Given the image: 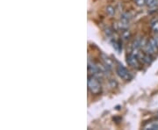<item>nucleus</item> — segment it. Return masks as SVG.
<instances>
[{
    "label": "nucleus",
    "instance_id": "obj_1",
    "mask_svg": "<svg viewBox=\"0 0 158 130\" xmlns=\"http://www.w3.org/2000/svg\"><path fill=\"white\" fill-rule=\"evenodd\" d=\"M88 88L92 94L98 95L101 92L102 87L100 83L95 76H89L88 77Z\"/></svg>",
    "mask_w": 158,
    "mask_h": 130
},
{
    "label": "nucleus",
    "instance_id": "obj_2",
    "mask_svg": "<svg viewBox=\"0 0 158 130\" xmlns=\"http://www.w3.org/2000/svg\"><path fill=\"white\" fill-rule=\"evenodd\" d=\"M116 72L118 74V77L122 79L130 80L132 78V76L129 71L121 64H118V66L116 67Z\"/></svg>",
    "mask_w": 158,
    "mask_h": 130
},
{
    "label": "nucleus",
    "instance_id": "obj_3",
    "mask_svg": "<svg viewBox=\"0 0 158 130\" xmlns=\"http://www.w3.org/2000/svg\"><path fill=\"white\" fill-rule=\"evenodd\" d=\"M144 48H145V52L148 54H150V55L156 54L158 51V46L156 39L153 38L150 40H148Z\"/></svg>",
    "mask_w": 158,
    "mask_h": 130
},
{
    "label": "nucleus",
    "instance_id": "obj_4",
    "mask_svg": "<svg viewBox=\"0 0 158 130\" xmlns=\"http://www.w3.org/2000/svg\"><path fill=\"white\" fill-rule=\"evenodd\" d=\"M127 63L129 64L130 66L134 67V68L138 69L139 66H140V60L138 59V57L135 56V55H132L130 54L129 56L127 58Z\"/></svg>",
    "mask_w": 158,
    "mask_h": 130
},
{
    "label": "nucleus",
    "instance_id": "obj_5",
    "mask_svg": "<svg viewBox=\"0 0 158 130\" xmlns=\"http://www.w3.org/2000/svg\"><path fill=\"white\" fill-rule=\"evenodd\" d=\"M150 27L154 33L158 34V19H154L152 22L150 23Z\"/></svg>",
    "mask_w": 158,
    "mask_h": 130
},
{
    "label": "nucleus",
    "instance_id": "obj_6",
    "mask_svg": "<svg viewBox=\"0 0 158 130\" xmlns=\"http://www.w3.org/2000/svg\"><path fill=\"white\" fill-rule=\"evenodd\" d=\"M130 19H131V15H130L129 12H124V13H122V15H121V18H120V20H122V21H124V22L127 23H129Z\"/></svg>",
    "mask_w": 158,
    "mask_h": 130
},
{
    "label": "nucleus",
    "instance_id": "obj_7",
    "mask_svg": "<svg viewBox=\"0 0 158 130\" xmlns=\"http://www.w3.org/2000/svg\"><path fill=\"white\" fill-rule=\"evenodd\" d=\"M106 12L107 13V15H109V16H113L115 14V8L112 6H108L106 8Z\"/></svg>",
    "mask_w": 158,
    "mask_h": 130
},
{
    "label": "nucleus",
    "instance_id": "obj_8",
    "mask_svg": "<svg viewBox=\"0 0 158 130\" xmlns=\"http://www.w3.org/2000/svg\"><path fill=\"white\" fill-rule=\"evenodd\" d=\"M122 38L126 40H129L130 38H131V33H130L129 30L124 29V30L122 31Z\"/></svg>",
    "mask_w": 158,
    "mask_h": 130
},
{
    "label": "nucleus",
    "instance_id": "obj_9",
    "mask_svg": "<svg viewBox=\"0 0 158 130\" xmlns=\"http://www.w3.org/2000/svg\"><path fill=\"white\" fill-rule=\"evenodd\" d=\"M148 7H156L158 5V0H147V3H146Z\"/></svg>",
    "mask_w": 158,
    "mask_h": 130
},
{
    "label": "nucleus",
    "instance_id": "obj_10",
    "mask_svg": "<svg viewBox=\"0 0 158 130\" xmlns=\"http://www.w3.org/2000/svg\"><path fill=\"white\" fill-rule=\"evenodd\" d=\"M147 0H135V4L138 6H143L146 5Z\"/></svg>",
    "mask_w": 158,
    "mask_h": 130
},
{
    "label": "nucleus",
    "instance_id": "obj_11",
    "mask_svg": "<svg viewBox=\"0 0 158 130\" xmlns=\"http://www.w3.org/2000/svg\"><path fill=\"white\" fill-rule=\"evenodd\" d=\"M110 84H111V86H112V87H116V86H117V82H116V81H114V80H110Z\"/></svg>",
    "mask_w": 158,
    "mask_h": 130
}]
</instances>
